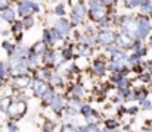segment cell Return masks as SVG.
<instances>
[{
  "instance_id": "6da1fadb",
  "label": "cell",
  "mask_w": 152,
  "mask_h": 132,
  "mask_svg": "<svg viewBox=\"0 0 152 132\" xmlns=\"http://www.w3.org/2000/svg\"><path fill=\"white\" fill-rule=\"evenodd\" d=\"M7 113H9L10 118H13V119H19V118L25 113V104H24V101H13V103L10 104Z\"/></svg>"
},
{
  "instance_id": "7a4b0ae2",
  "label": "cell",
  "mask_w": 152,
  "mask_h": 132,
  "mask_svg": "<svg viewBox=\"0 0 152 132\" xmlns=\"http://www.w3.org/2000/svg\"><path fill=\"white\" fill-rule=\"evenodd\" d=\"M33 10H40V7H39V4H36V3H33V1H30V0H25V1H21L19 3V13L22 15V16H28Z\"/></svg>"
},
{
  "instance_id": "3957f363",
  "label": "cell",
  "mask_w": 152,
  "mask_h": 132,
  "mask_svg": "<svg viewBox=\"0 0 152 132\" xmlns=\"http://www.w3.org/2000/svg\"><path fill=\"white\" fill-rule=\"evenodd\" d=\"M149 32V22L148 19H140L137 21V37L139 38H145Z\"/></svg>"
},
{
  "instance_id": "277c9868",
  "label": "cell",
  "mask_w": 152,
  "mask_h": 132,
  "mask_svg": "<svg viewBox=\"0 0 152 132\" xmlns=\"http://www.w3.org/2000/svg\"><path fill=\"white\" fill-rule=\"evenodd\" d=\"M49 91V88H48V85L43 82V81H36V84H34V94L37 95V97H42L43 98V95L46 94Z\"/></svg>"
},
{
  "instance_id": "5b68a950",
  "label": "cell",
  "mask_w": 152,
  "mask_h": 132,
  "mask_svg": "<svg viewBox=\"0 0 152 132\" xmlns=\"http://www.w3.org/2000/svg\"><path fill=\"white\" fill-rule=\"evenodd\" d=\"M96 40H98L101 44H105V45H106V44H112V41H114V35H112L109 31H102V32L98 34Z\"/></svg>"
},
{
  "instance_id": "8992f818",
  "label": "cell",
  "mask_w": 152,
  "mask_h": 132,
  "mask_svg": "<svg viewBox=\"0 0 152 132\" xmlns=\"http://www.w3.org/2000/svg\"><path fill=\"white\" fill-rule=\"evenodd\" d=\"M64 104H65V103H64V98H62L61 95H55L50 101L52 110H55V112H58V113L64 109Z\"/></svg>"
},
{
  "instance_id": "52a82bcc",
  "label": "cell",
  "mask_w": 152,
  "mask_h": 132,
  "mask_svg": "<svg viewBox=\"0 0 152 132\" xmlns=\"http://www.w3.org/2000/svg\"><path fill=\"white\" fill-rule=\"evenodd\" d=\"M0 18L4 19V21H15V12H13V9H9V7L1 9L0 10Z\"/></svg>"
},
{
  "instance_id": "ba28073f",
  "label": "cell",
  "mask_w": 152,
  "mask_h": 132,
  "mask_svg": "<svg viewBox=\"0 0 152 132\" xmlns=\"http://www.w3.org/2000/svg\"><path fill=\"white\" fill-rule=\"evenodd\" d=\"M56 30L64 35V34H66L68 31H69V22H66L65 19H59L58 22H56Z\"/></svg>"
},
{
  "instance_id": "9c48e42d",
  "label": "cell",
  "mask_w": 152,
  "mask_h": 132,
  "mask_svg": "<svg viewBox=\"0 0 152 132\" xmlns=\"http://www.w3.org/2000/svg\"><path fill=\"white\" fill-rule=\"evenodd\" d=\"M13 84H15V85H16L18 88H25L27 85H28V84H30V78H28V76H24V75H21V76L15 78Z\"/></svg>"
},
{
  "instance_id": "30bf717a",
  "label": "cell",
  "mask_w": 152,
  "mask_h": 132,
  "mask_svg": "<svg viewBox=\"0 0 152 132\" xmlns=\"http://www.w3.org/2000/svg\"><path fill=\"white\" fill-rule=\"evenodd\" d=\"M80 131L81 132H101V129H99V126H98L96 123H87V125H84Z\"/></svg>"
},
{
  "instance_id": "8fae6325",
  "label": "cell",
  "mask_w": 152,
  "mask_h": 132,
  "mask_svg": "<svg viewBox=\"0 0 152 132\" xmlns=\"http://www.w3.org/2000/svg\"><path fill=\"white\" fill-rule=\"evenodd\" d=\"M80 110H81V113H83V116H84V118H87V116H90V115H93V113H95V112H93V109H92L89 104H83Z\"/></svg>"
},
{
  "instance_id": "7c38bea8",
  "label": "cell",
  "mask_w": 152,
  "mask_h": 132,
  "mask_svg": "<svg viewBox=\"0 0 152 132\" xmlns=\"http://www.w3.org/2000/svg\"><path fill=\"white\" fill-rule=\"evenodd\" d=\"M10 100L7 98V97H4V98H1L0 100V110H4V112H7L9 110V107H10Z\"/></svg>"
},
{
  "instance_id": "4fadbf2b",
  "label": "cell",
  "mask_w": 152,
  "mask_h": 132,
  "mask_svg": "<svg viewBox=\"0 0 152 132\" xmlns=\"http://www.w3.org/2000/svg\"><path fill=\"white\" fill-rule=\"evenodd\" d=\"M129 43H130V40L123 34V35H120L118 38H117V44L118 45H121V47H126V45H129Z\"/></svg>"
},
{
  "instance_id": "5bb4252c",
  "label": "cell",
  "mask_w": 152,
  "mask_h": 132,
  "mask_svg": "<svg viewBox=\"0 0 152 132\" xmlns=\"http://www.w3.org/2000/svg\"><path fill=\"white\" fill-rule=\"evenodd\" d=\"M33 24H34V18H31V16H25L22 21V27H25V28L33 27Z\"/></svg>"
},
{
  "instance_id": "9a60e30c",
  "label": "cell",
  "mask_w": 152,
  "mask_h": 132,
  "mask_svg": "<svg viewBox=\"0 0 152 132\" xmlns=\"http://www.w3.org/2000/svg\"><path fill=\"white\" fill-rule=\"evenodd\" d=\"M72 94L77 95V97H80L81 94H84V89H83L81 85H74V87H72Z\"/></svg>"
},
{
  "instance_id": "2e32d148",
  "label": "cell",
  "mask_w": 152,
  "mask_h": 132,
  "mask_svg": "<svg viewBox=\"0 0 152 132\" xmlns=\"http://www.w3.org/2000/svg\"><path fill=\"white\" fill-rule=\"evenodd\" d=\"M55 128H56V125H55V123H52V122H49V123H46V125H45V128H43V131L42 132H53Z\"/></svg>"
},
{
  "instance_id": "e0dca14e",
  "label": "cell",
  "mask_w": 152,
  "mask_h": 132,
  "mask_svg": "<svg viewBox=\"0 0 152 132\" xmlns=\"http://www.w3.org/2000/svg\"><path fill=\"white\" fill-rule=\"evenodd\" d=\"M34 51H36L34 54H39V53H43V51H45V45H43V44H42V43L36 44V45H34Z\"/></svg>"
},
{
  "instance_id": "ac0fdd59",
  "label": "cell",
  "mask_w": 152,
  "mask_h": 132,
  "mask_svg": "<svg viewBox=\"0 0 152 132\" xmlns=\"http://www.w3.org/2000/svg\"><path fill=\"white\" fill-rule=\"evenodd\" d=\"M61 81H62V79H61V76H59V75H56V74H55V75H52V78H50L52 84L58 85V84H61Z\"/></svg>"
},
{
  "instance_id": "d6986e66",
  "label": "cell",
  "mask_w": 152,
  "mask_h": 132,
  "mask_svg": "<svg viewBox=\"0 0 152 132\" xmlns=\"http://www.w3.org/2000/svg\"><path fill=\"white\" fill-rule=\"evenodd\" d=\"M45 41H46V44H52V41H53V38H52V34L49 32V31H45Z\"/></svg>"
},
{
  "instance_id": "ffe728a7",
  "label": "cell",
  "mask_w": 152,
  "mask_h": 132,
  "mask_svg": "<svg viewBox=\"0 0 152 132\" xmlns=\"http://www.w3.org/2000/svg\"><path fill=\"white\" fill-rule=\"evenodd\" d=\"M142 109H143V110H149V109H152V103L149 101V100L142 101Z\"/></svg>"
},
{
  "instance_id": "44dd1931",
  "label": "cell",
  "mask_w": 152,
  "mask_h": 132,
  "mask_svg": "<svg viewBox=\"0 0 152 132\" xmlns=\"http://www.w3.org/2000/svg\"><path fill=\"white\" fill-rule=\"evenodd\" d=\"M93 69H95V72H96L98 75H102V74H103V71H105V68H103L102 65H99V63H98V65H95V68H93Z\"/></svg>"
},
{
  "instance_id": "7402d4cb",
  "label": "cell",
  "mask_w": 152,
  "mask_h": 132,
  "mask_svg": "<svg viewBox=\"0 0 152 132\" xmlns=\"http://www.w3.org/2000/svg\"><path fill=\"white\" fill-rule=\"evenodd\" d=\"M55 12H56V15H61V16H62V15L65 13V9H64V6H62V4H58V6H56V9H55Z\"/></svg>"
},
{
  "instance_id": "603a6c76",
  "label": "cell",
  "mask_w": 152,
  "mask_h": 132,
  "mask_svg": "<svg viewBox=\"0 0 152 132\" xmlns=\"http://www.w3.org/2000/svg\"><path fill=\"white\" fill-rule=\"evenodd\" d=\"M3 47H4V48H6V50H7L9 53H12V54H13V45H12L10 43H9V41H4V44H3Z\"/></svg>"
},
{
  "instance_id": "cb8c5ba5",
  "label": "cell",
  "mask_w": 152,
  "mask_h": 132,
  "mask_svg": "<svg viewBox=\"0 0 152 132\" xmlns=\"http://www.w3.org/2000/svg\"><path fill=\"white\" fill-rule=\"evenodd\" d=\"M7 131L9 132H16L18 131V126L15 123H7Z\"/></svg>"
},
{
  "instance_id": "d4e9b609",
  "label": "cell",
  "mask_w": 152,
  "mask_h": 132,
  "mask_svg": "<svg viewBox=\"0 0 152 132\" xmlns=\"http://www.w3.org/2000/svg\"><path fill=\"white\" fill-rule=\"evenodd\" d=\"M6 74V66L4 65H0V78H3Z\"/></svg>"
},
{
  "instance_id": "484cf974",
  "label": "cell",
  "mask_w": 152,
  "mask_h": 132,
  "mask_svg": "<svg viewBox=\"0 0 152 132\" xmlns=\"http://www.w3.org/2000/svg\"><path fill=\"white\" fill-rule=\"evenodd\" d=\"M7 3H9V0H0V7L6 9L7 7Z\"/></svg>"
},
{
  "instance_id": "4316f807",
  "label": "cell",
  "mask_w": 152,
  "mask_h": 132,
  "mask_svg": "<svg viewBox=\"0 0 152 132\" xmlns=\"http://www.w3.org/2000/svg\"><path fill=\"white\" fill-rule=\"evenodd\" d=\"M143 0H130V4L132 6H137V4H140Z\"/></svg>"
},
{
  "instance_id": "83f0119b",
  "label": "cell",
  "mask_w": 152,
  "mask_h": 132,
  "mask_svg": "<svg viewBox=\"0 0 152 132\" xmlns=\"http://www.w3.org/2000/svg\"><path fill=\"white\" fill-rule=\"evenodd\" d=\"M102 1H103V4H112L115 0H102Z\"/></svg>"
},
{
  "instance_id": "f1b7e54d",
  "label": "cell",
  "mask_w": 152,
  "mask_h": 132,
  "mask_svg": "<svg viewBox=\"0 0 152 132\" xmlns=\"http://www.w3.org/2000/svg\"><path fill=\"white\" fill-rule=\"evenodd\" d=\"M103 132H120V131H118V129H108V128H105Z\"/></svg>"
}]
</instances>
